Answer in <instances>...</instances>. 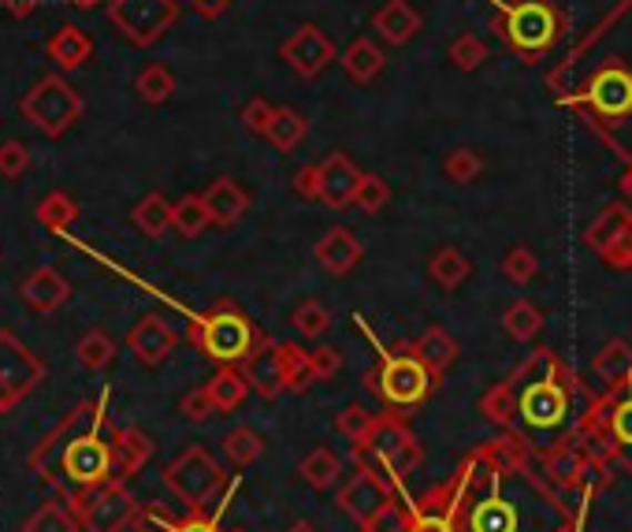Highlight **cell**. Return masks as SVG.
Here are the masks:
<instances>
[{"label":"cell","instance_id":"obj_1","mask_svg":"<svg viewBox=\"0 0 632 532\" xmlns=\"http://www.w3.org/2000/svg\"><path fill=\"white\" fill-rule=\"evenodd\" d=\"M518 388V418L532 432H554L570 421V384L573 372L551 350H535L510 377Z\"/></svg>","mask_w":632,"mask_h":532},{"label":"cell","instance_id":"obj_2","mask_svg":"<svg viewBox=\"0 0 632 532\" xmlns=\"http://www.w3.org/2000/svg\"><path fill=\"white\" fill-rule=\"evenodd\" d=\"M495 34L521 63H535L559 46L570 16L554 0H495Z\"/></svg>","mask_w":632,"mask_h":532},{"label":"cell","instance_id":"obj_3","mask_svg":"<svg viewBox=\"0 0 632 532\" xmlns=\"http://www.w3.org/2000/svg\"><path fill=\"white\" fill-rule=\"evenodd\" d=\"M365 384L388 410L410 413L417 406H424L443 380H439L413 350H405V354H383L377 365L365 372Z\"/></svg>","mask_w":632,"mask_h":532},{"label":"cell","instance_id":"obj_4","mask_svg":"<svg viewBox=\"0 0 632 532\" xmlns=\"http://www.w3.org/2000/svg\"><path fill=\"white\" fill-rule=\"evenodd\" d=\"M257 328L231 298H220L217 305L190 324V343L217 365H242V358L257 347Z\"/></svg>","mask_w":632,"mask_h":532},{"label":"cell","instance_id":"obj_5","mask_svg":"<svg viewBox=\"0 0 632 532\" xmlns=\"http://www.w3.org/2000/svg\"><path fill=\"white\" fill-rule=\"evenodd\" d=\"M19 109H23V120L34 127V131H41L46 138H63L82 120L86 101L63 74H46V79H38L34 87L27 90Z\"/></svg>","mask_w":632,"mask_h":532},{"label":"cell","instance_id":"obj_6","mask_svg":"<svg viewBox=\"0 0 632 532\" xmlns=\"http://www.w3.org/2000/svg\"><path fill=\"white\" fill-rule=\"evenodd\" d=\"M562 104L588 109L599 123H625L632 116V71L621 60H606L576 93H565Z\"/></svg>","mask_w":632,"mask_h":532},{"label":"cell","instance_id":"obj_7","mask_svg":"<svg viewBox=\"0 0 632 532\" xmlns=\"http://www.w3.org/2000/svg\"><path fill=\"white\" fill-rule=\"evenodd\" d=\"M223 481H228L223 465L212 459L205 446H198V443H190L187 451L179 454V459L164 470L168 492L175 495L183 506H190V510H205L212 499L223 492Z\"/></svg>","mask_w":632,"mask_h":532},{"label":"cell","instance_id":"obj_8","mask_svg":"<svg viewBox=\"0 0 632 532\" xmlns=\"http://www.w3.org/2000/svg\"><path fill=\"white\" fill-rule=\"evenodd\" d=\"M71 506H74V518L86 532H123L134 525L138 518V506L131 488L120 476L104 481L98 488H82V492L71 495Z\"/></svg>","mask_w":632,"mask_h":532},{"label":"cell","instance_id":"obj_9","mask_svg":"<svg viewBox=\"0 0 632 532\" xmlns=\"http://www.w3.org/2000/svg\"><path fill=\"white\" fill-rule=\"evenodd\" d=\"M179 0H109V23L138 49L157 46L179 23Z\"/></svg>","mask_w":632,"mask_h":532},{"label":"cell","instance_id":"obj_10","mask_svg":"<svg viewBox=\"0 0 632 532\" xmlns=\"http://www.w3.org/2000/svg\"><path fill=\"white\" fill-rule=\"evenodd\" d=\"M353 451H365V454H377V459L388 465L394 476H410L417 465L424 459V446L421 440L410 432V424L402 418H391V413H380L377 429L361 446H353Z\"/></svg>","mask_w":632,"mask_h":532},{"label":"cell","instance_id":"obj_11","mask_svg":"<svg viewBox=\"0 0 632 532\" xmlns=\"http://www.w3.org/2000/svg\"><path fill=\"white\" fill-rule=\"evenodd\" d=\"M280 60L298 79H317L331 68V60H339V49L317 23H305L280 41Z\"/></svg>","mask_w":632,"mask_h":532},{"label":"cell","instance_id":"obj_12","mask_svg":"<svg viewBox=\"0 0 632 532\" xmlns=\"http://www.w3.org/2000/svg\"><path fill=\"white\" fill-rule=\"evenodd\" d=\"M41 377H46V365L34 358V350L19 343L8 328H0V395L16 406L27 391L41 384Z\"/></svg>","mask_w":632,"mask_h":532},{"label":"cell","instance_id":"obj_13","mask_svg":"<svg viewBox=\"0 0 632 532\" xmlns=\"http://www.w3.org/2000/svg\"><path fill=\"white\" fill-rule=\"evenodd\" d=\"M335 503L342 506V514L353 518L358 525H369V521L391 503V488L380 473H372L369 465L358 462V473H353L347 484H339Z\"/></svg>","mask_w":632,"mask_h":532},{"label":"cell","instance_id":"obj_14","mask_svg":"<svg viewBox=\"0 0 632 532\" xmlns=\"http://www.w3.org/2000/svg\"><path fill=\"white\" fill-rule=\"evenodd\" d=\"M242 377L264 402H272V399H280L283 391H291L283 350H280V343H272V339H264V335L257 339V347L242 358Z\"/></svg>","mask_w":632,"mask_h":532},{"label":"cell","instance_id":"obj_15","mask_svg":"<svg viewBox=\"0 0 632 532\" xmlns=\"http://www.w3.org/2000/svg\"><path fill=\"white\" fill-rule=\"evenodd\" d=\"M317 168H320V201L339 212L350 209L365 172H361L347 153H328L324 161H317Z\"/></svg>","mask_w":632,"mask_h":532},{"label":"cell","instance_id":"obj_16","mask_svg":"<svg viewBox=\"0 0 632 532\" xmlns=\"http://www.w3.org/2000/svg\"><path fill=\"white\" fill-rule=\"evenodd\" d=\"M175 343H179L175 328H171L164 317H157V313H146L142 321L127 332V350H131L142 365H160V361L175 350Z\"/></svg>","mask_w":632,"mask_h":532},{"label":"cell","instance_id":"obj_17","mask_svg":"<svg viewBox=\"0 0 632 532\" xmlns=\"http://www.w3.org/2000/svg\"><path fill=\"white\" fill-rule=\"evenodd\" d=\"M313 258L328 275H350L365 261V247H361V239L350 228H331L317 239Z\"/></svg>","mask_w":632,"mask_h":532},{"label":"cell","instance_id":"obj_18","mask_svg":"<svg viewBox=\"0 0 632 532\" xmlns=\"http://www.w3.org/2000/svg\"><path fill=\"white\" fill-rule=\"evenodd\" d=\"M421 27H424V16L417 12L410 0H388V4H380L377 12H372V30H377L383 46L391 49L410 46V41L421 34Z\"/></svg>","mask_w":632,"mask_h":532},{"label":"cell","instance_id":"obj_19","mask_svg":"<svg viewBox=\"0 0 632 532\" xmlns=\"http://www.w3.org/2000/svg\"><path fill=\"white\" fill-rule=\"evenodd\" d=\"M201 198H205V205H209L212 223H217V228H234V223L250 212V190H245L239 179H231V175L212 179Z\"/></svg>","mask_w":632,"mask_h":532},{"label":"cell","instance_id":"obj_20","mask_svg":"<svg viewBox=\"0 0 632 532\" xmlns=\"http://www.w3.org/2000/svg\"><path fill=\"white\" fill-rule=\"evenodd\" d=\"M19 294H23V302L34 313H57L60 305L71 298V283L63 280L57 269L41 264V269H34L23 283H19Z\"/></svg>","mask_w":632,"mask_h":532},{"label":"cell","instance_id":"obj_21","mask_svg":"<svg viewBox=\"0 0 632 532\" xmlns=\"http://www.w3.org/2000/svg\"><path fill=\"white\" fill-rule=\"evenodd\" d=\"M383 63H388V52H383L372 38H353L350 46L339 52V68L347 71V79L358 82V87L377 82Z\"/></svg>","mask_w":632,"mask_h":532},{"label":"cell","instance_id":"obj_22","mask_svg":"<svg viewBox=\"0 0 632 532\" xmlns=\"http://www.w3.org/2000/svg\"><path fill=\"white\" fill-rule=\"evenodd\" d=\"M112 451H116V476L127 481V476H138L153 459L157 443L149 440L142 429H120L112 435Z\"/></svg>","mask_w":632,"mask_h":532},{"label":"cell","instance_id":"obj_23","mask_svg":"<svg viewBox=\"0 0 632 532\" xmlns=\"http://www.w3.org/2000/svg\"><path fill=\"white\" fill-rule=\"evenodd\" d=\"M410 350H413L417 358L424 361L428 369L435 372L439 380H443L447 372L454 369L458 354H462V347H458V339L450 335L443 324H432V328H428V332H424L421 339H417V343H413Z\"/></svg>","mask_w":632,"mask_h":532},{"label":"cell","instance_id":"obj_24","mask_svg":"<svg viewBox=\"0 0 632 532\" xmlns=\"http://www.w3.org/2000/svg\"><path fill=\"white\" fill-rule=\"evenodd\" d=\"M49 57L60 63V71H79L93 60V38L82 27L63 23L57 34L49 38Z\"/></svg>","mask_w":632,"mask_h":532},{"label":"cell","instance_id":"obj_25","mask_svg":"<svg viewBox=\"0 0 632 532\" xmlns=\"http://www.w3.org/2000/svg\"><path fill=\"white\" fill-rule=\"evenodd\" d=\"M298 476L313 488V492H331V488H339L342 481V459L331 446H317V451H309L302 462H298Z\"/></svg>","mask_w":632,"mask_h":532},{"label":"cell","instance_id":"obj_26","mask_svg":"<svg viewBox=\"0 0 632 532\" xmlns=\"http://www.w3.org/2000/svg\"><path fill=\"white\" fill-rule=\"evenodd\" d=\"M131 220L146 239H164L171 231V220H175V201H168L164 194L153 190V194H146L131 209Z\"/></svg>","mask_w":632,"mask_h":532},{"label":"cell","instance_id":"obj_27","mask_svg":"<svg viewBox=\"0 0 632 532\" xmlns=\"http://www.w3.org/2000/svg\"><path fill=\"white\" fill-rule=\"evenodd\" d=\"M592 369L606 388H625L632 380V347L625 339H610V343L592 358Z\"/></svg>","mask_w":632,"mask_h":532},{"label":"cell","instance_id":"obj_28","mask_svg":"<svg viewBox=\"0 0 632 532\" xmlns=\"http://www.w3.org/2000/svg\"><path fill=\"white\" fill-rule=\"evenodd\" d=\"M428 275H432V283L443 287V291H458V287H465V280L473 275V261L458 247H439L432 253V261H428Z\"/></svg>","mask_w":632,"mask_h":532},{"label":"cell","instance_id":"obj_29","mask_svg":"<svg viewBox=\"0 0 632 532\" xmlns=\"http://www.w3.org/2000/svg\"><path fill=\"white\" fill-rule=\"evenodd\" d=\"M629 217H632V209H629V205H621V201H614V205H606L592 223H588V231H584V247L592 250V253H599V258H603V250L621 235V228H625V223H629Z\"/></svg>","mask_w":632,"mask_h":532},{"label":"cell","instance_id":"obj_30","mask_svg":"<svg viewBox=\"0 0 632 532\" xmlns=\"http://www.w3.org/2000/svg\"><path fill=\"white\" fill-rule=\"evenodd\" d=\"M209 395L212 402H217V410L220 413H231V410H239L245 395H250V384H245V377L234 365H220L217 372H212V380H209Z\"/></svg>","mask_w":632,"mask_h":532},{"label":"cell","instance_id":"obj_31","mask_svg":"<svg viewBox=\"0 0 632 532\" xmlns=\"http://www.w3.org/2000/svg\"><path fill=\"white\" fill-rule=\"evenodd\" d=\"M223 459H228L234 470H250V465L264 454V435L250 429V424H239V429H231L223 435Z\"/></svg>","mask_w":632,"mask_h":532},{"label":"cell","instance_id":"obj_32","mask_svg":"<svg viewBox=\"0 0 632 532\" xmlns=\"http://www.w3.org/2000/svg\"><path fill=\"white\" fill-rule=\"evenodd\" d=\"M305 134H309V120L298 109H275V120L272 127H268V142H272V149H280V153H294L298 145L305 142Z\"/></svg>","mask_w":632,"mask_h":532},{"label":"cell","instance_id":"obj_33","mask_svg":"<svg viewBox=\"0 0 632 532\" xmlns=\"http://www.w3.org/2000/svg\"><path fill=\"white\" fill-rule=\"evenodd\" d=\"M480 413L499 424V429H513V421H518V388L510 384V380H502V384H491L484 395H480Z\"/></svg>","mask_w":632,"mask_h":532},{"label":"cell","instance_id":"obj_34","mask_svg":"<svg viewBox=\"0 0 632 532\" xmlns=\"http://www.w3.org/2000/svg\"><path fill=\"white\" fill-rule=\"evenodd\" d=\"M502 328H506V335L513 339V343H532V339L543 332V313H540V305H532L529 298L513 302L510 310L502 313Z\"/></svg>","mask_w":632,"mask_h":532},{"label":"cell","instance_id":"obj_35","mask_svg":"<svg viewBox=\"0 0 632 532\" xmlns=\"http://www.w3.org/2000/svg\"><path fill=\"white\" fill-rule=\"evenodd\" d=\"M34 217H38L41 228H49V231H68L71 223L79 220V205H74L71 194H63V190H52V194H46V198L38 201Z\"/></svg>","mask_w":632,"mask_h":532},{"label":"cell","instance_id":"obj_36","mask_svg":"<svg viewBox=\"0 0 632 532\" xmlns=\"http://www.w3.org/2000/svg\"><path fill=\"white\" fill-rule=\"evenodd\" d=\"M209 223H212V212L201 194H183L175 201V220H171V228H175L183 239H198Z\"/></svg>","mask_w":632,"mask_h":532},{"label":"cell","instance_id":"obj_37","mask_svg":"<svg viewBox=\"0 0 632 532\" xmlns=\"http://www.w3.org/2000/svg\"><path fill=\"white\" fill-rule=\"evenodd\" d=\"M74 358H79V365L86 372H104L116 358V343L101 328H93V332H86L79 343H74Z\"/></svg>","mask_w":632,"mask_h":532},{"label":"cell","instance_id":"obj_38","mask_svg":"<svg viewBox=\"0 0 632 532\" xmlns=\"http://www.w3.org/2000/svg\"><path fill=\"white\" fill-rule=\"evenodd\" d=\"M134 90L146 104H164L171 101V93H175V74H171L164 63H149V68L138 71Z\"/></svg>","mask_w":632,"mask_h":532},{"label":"cell","instance_id":"obj_39","mask_svg":"<svg viewBox=\"0 0 632 532\" xmlns=\"http://www.w3.org/2000/svg\"><path fill=\"white\" fill-rule=\"evenodd\" d=\"M79 518L63 503H41L34 514L23 521V532H79Z\"/></svg>","mask_w":632,"mask_h":532},{"label":"cell","instance_id":"obj_40","mask_svg":"<svg viewBox=\"0 0 632 532\" xmlns=\"http://www.w3.org/2000/svg\"><path fill=\"white\" fill-rule=\"evenodd\" d=\"M447 60L454 63L458 71H480V68H484V63H488V46H484V38H476V34H458L454 41H450Z\"/></svg>","mask_w":632,"mask_h":532},{"label":"cell","instance_id":"obj_41","mask_svg":"<svg viewBox=\"0 0 632 532\" xmlns=\"http://www.w3.org/2000/svg\"><path fill=\"white\" fill-rule=\"evenodd\" d=\"M499 272H502V280L513 287H529L535 275H540V261H535V253L529 247H513L506 258H502Z\"/></svg>","mask_w":632,"mask_h":532},{"label":"cell","instance_id":"obj_42","mask_svg":"<svg viewBox=\"0 0 632 532\" xmlns=\"http://www.w3.org/2000/svg\"><path fill=\"white\" fill-rule=\"evenodd\" d=\"M291 324L298 328V335H302V339H320L331 328V313H328L324 302H317V298H305V302L294 310Z\"/></svg>","mask_w":632,"mask_h":532},{"label":"cell","instance_id":"obj_43","mask_svg":"<svg viewBox=\"0 0 632 532\" xmlns=\"http://www.w3.org/2000/svg\"><path fill=\"white\" fill-rule=\"evenodd\" d=\"M443 172H447L450 183L469 187V183H476V179L484 175V161H480V153H473L469 145H462V149H454V153H450L447 161H443Z\"/></svg>","mask_w":632,"mask_h":532},{"label":"cell","instance_id":"obj_44","mask_svg":"<svg viewBox=\"0 0 632 532\" xmlns=\"http://www.w3.org/2000/svg\"><path fill=\"white\" fill-rule=\"evenodd\" d=\"M353 205H358L361 212H369V217H377V212H383L391 205V187L388 179L377 175V172H365L361 175V187H358V198H353Z\"/></svg>","mask_w":632,"mask_h":532},{"label":"cell","instance_id":"obj_45","mask_svg":"<svg viewBox=\"0 0 632 532\" xmlns=\"http://www.w3.org/2000/svg\"><path fill=\"white\" fill-rule=\"evenodd\" d=\"M621 391H625V399L614 402V410L606 413V421H610V435H614V443L625 451V465H629V454H632V380H629V388H621Z\"/></svg>","mask_w":632,"mask_h":532},{"label":"cell","instance_id":"obj_46","mask_svg":"<svg viewBox=\"0 0 632 532\" xmlns=\"http://www.w3.org/2000/svg\"><path fill=\"white\" fill-rule=\"evenodd\" d=\"M283 361H287V380H291V391H309L317 384L313 377V361H309V350L298 343H280Z\"/></svg>","mask_w":632,"mask_h":532},{"label":"cell","instance_id":"obj_47","mask_svg":"<svg viewBox=\"0 0 632 532\" xmlns=\"http://www.w3.org/2000/svg\"><path fill=\"white\" fill-rule=\"evenodd\" d=\"M377 421H380V413H369L365 406H347L335 418V424H339V432L347 435V440L353 443V446H361L372 435V429H377Z\"/></svg>","mask_w":632,"mask_h":532},{"label":"cell","instance_id":"obj_48","mask_svg":"<svg viewBox=\"0 0 632 532\" xmlns=\"http://www.w3.org/2000/svg\"><path fill=\"white\" fill-rule=\"evenodd\" d=\"M599 261H603L606 269H614V272H632V217H629L625 228H621V235L603 250V258H599Z\"/></svg>","mask_w":632,"mask_h":532},{"label":"cell","instance_id":"obj_49","mask_svg":"<svg viewBox=\"0 0 632 532\" xmlns=\"http://www.w3.org/2000/svg\"><path fill=\"white\" fill-rule=\"evenodd\" d=\"M275 120V104H268L264 98H253V101H245V109H242V127L250 134L257 138H264L268 134V127H272Z\"/></svg>","mask_w":632,"mask_h":532},{"label":"cell","instance_id":"obj_50","mask_svg":"<svg viewBox=\"0 0 632 532\" xmlns=\"http://www.w3.org/2000/svg\"><path fill=\"white\" fill-rule=\"evenodd\" d=\"M179 413H183L190 424H205L212 413H217V402H212L209 388H194L190 395H183V402H179Z\"/></svg>","mask_w":632,"mask_h":532},{"label":"cell","instance_id":"obj_51","mask_svg":"<svg viewBox=\"0 0 632 532\" xmlns=\"http://www.w3.org/2000/svg\"><path fill=\"white\" fill-rule=\"evenodd\" d=\"M131 529H134V532H175L179 521L171 518L160 503H149V506L138 510V518H134Z\"/></svg>","mask_w":632,"mask_h":532},{"label":"cell","instance_id":"obj_52","mask_svg":"<svg viewBox=\"0 0 632 532\" xmlns=\"http://www.w3.org/2000/svg\"><path fill=\"white\" fill-rule=\"evenodd\" d=\"M30 168V149L23 142H0V175L19 179Z\"/></svg>","mask_w":632,"mask_h":532},{"label":"cell","instance_id":"obj_53","mask_svg":"<svg viewBox=\"0 0 632 532\" xmlns=\"http://www.w3.org/2000/svg\"><path fill=\"white\" fill-rule=\"evenodd\" d=\"M309 361H313V377H317V384L320 380H331L335 372L342 369V354L335 347H317V350H309Z\"/></svg>","mask_w":632,"mask_h":532},{"label":"cell","instance_id":"obj_54","mask_svg":"<svg viewBox=\"0 0 632 532\" xmlns=\"http://www.w3.org/2000/svg\"><path fill=\"white\" fill-rule=\"evenodd\" d=\"M291 187H294V194H298V198H305V201H320V168H317V164L298 168L294 179H291Z\"/></svg>","mask_w":632,"mask_h":532},{"label":"cell","instance_id":"obj_55","mask_svg":"<svg viewBox=\"0 0 632 532\" xmlns=\"http://www.w3.org/2000/svg\"><path fill=\"white\" fill-rule=\"evenodd\" d=\"M175 532H220V525H217V518H205L201 510H190V518L179 521Z\"/></svg>","mask_w":632,"mask_h":532},{"label":"cell","instance_id":"obj_56","mask_svg":"<svg viewBox=\"0 0 632 532\" xmlns=\"http://www.w3.org/2000/svg\"><path fill=\"white\" fill-rule=\"evenodd\" d=\"M190 8H194L198 16H205V19H217V16H223L228 12V8L234 4V0H187Z\"/></svg>","mask_w":632,"mask_h":532},{"label":"cell","instance_id":"obj_57","mask_svg":"<svg viewBox=\"0 0 632 532\" xmlns=\"http://www.w3.org/2000/svg\"><path fill=\"white\" fill-rule=\"evenodd\" d=\"M38 4H41V0H0V8H4L8 16H16V19L34 16V12H38Z\"/></svg>","mask_w":632,"mask_h":532},{"label":"cell","instance_id":"obj_58","mask_svg":"<svg viewBox=\"0 0 632 532\" xmlns=\"http://www.w3.org/2000/svg\"><path fill=\"white\" fill-rule=\"evenodd\" d=\"M621 194H625L629 205H632V164L625 168V175H621Z\"/></svg>","mask_w":632,"mask_h":532},{"label":"cell","instance_id":"obj_59","mask_svg":"<svg viewBox=\"0 0 632 532\" xmlns=\"http://www.w3.org/2000/svg\"><path fill=\"white\" fill-rule=\"evenodd\" d=\"M287 532H320V529L313 525V521H305V518H302V521H294V525L287 529Z\"/></svg>","mask_w":632,"mask_h":532},{"label":"cell","instance_id":"obj_60","mask_svg":"<svg viewBox=\"0 0 632 532\" xmlns=\"http://www.w3.org/2000/svg\"><path fill=\"white\" fill-rule=\"evenodd\" d=\"M68 4H74V8H82V12H90V8H98L101 0H68Z\"/></svg>","mask_w":632,"mask_h":532},{"label":"cell","instance_id":"obj_61","mask_svg":"<svg viewBox=\"0 0 632 532\" xmlns=\"http://www.w3.org/2000/svg\"><path fill=\"white\" fill-rule=\"evenodd\" d=\"M4 410H12V402H8L4 395H0V413H4Z\"/></svg>","mask_w":632,"mask_h":532},{"label":"cell","instance_id":"obj_62","mask_svg":"<svg viewBox=\"0 0 632 532\" xmlns=\"http://www.w3.org/2000/svg\"><path fill=\"white\" fill-rule=\"evenodd\" d=\"M231 532H250V529H231Z\"/></svg>","mask_w":632,"mask_h":532},{"label":"cell","instance_id":"obj_63","mask_svg":"<svg viewBox=\"0 0 632 532\" xmlns=\"http://www.w3.org/2000/svg\"><path fill=\"white\" fill-rule=\"evenodd\" d=\"M361 532H369V529H361Z\"/></svg>","mask_w":632,"mask_h":532},{"label":"cell","instance_id":"obj_64","mask_svg":"<svg viewBox=\"0 0 632 532\" xmlns=\"http://www.w3.org/2000/svg\"><path fill=\"white\" fill-rule=\"evenodd\" d=\"M629 532H632V529H629Z\"/></svg>","mask_w":632,"mask_h":532}]
</instances>
